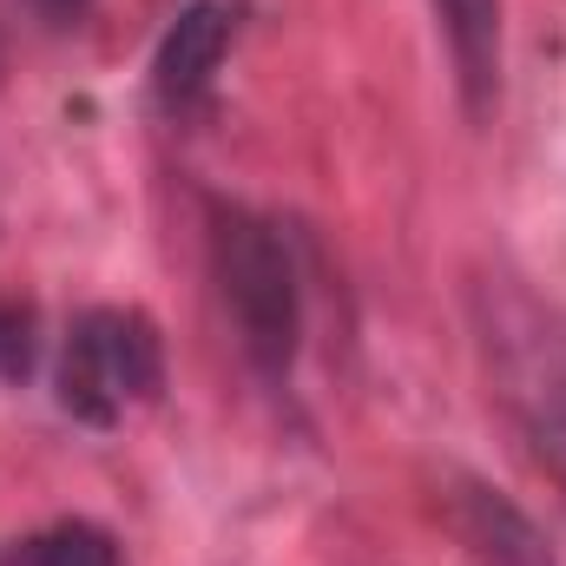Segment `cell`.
<instances>
[{"mask_svg":"<svg viewBox=\"0 0 566 566\" xmlns=\"http://www.w3.org/2000/svg\"><path fill=\"white\" fill-rule=\"evenodd\" d=\"M454 80L468 93V113H488L494 86H501V0H434Z\"/></svg>","mask_w":566,"mask_h":566,"instance_id":"obj_5","label":"cell"},{"mask_svg":"<svg viewBox=\"0 0 566 566\" xmlns=\"http://www.w3.org/2000/svg\"><path fill=\"white\" fill-rule=\"evenodd\" d=\"M481 329H488V369L507 416L521 422L534 461L566 488V329H554V316H541L514 290L488 296Z\"/></svg>","mask_w":566,"mask_h":566,"instance_id":"obj_2","label":"cell"},{"mask_svg":"<svg viewBox=\"0 0 566 566\" xmlns=\"http://www.w3.org/2000/svg\"><path fill=\"white\" fill-rule=\"evenodd\" d=\"M165 389V349L158 329L139 310L99 303L73 316L66 329V363H60V402L93 428H113L126 409H139Z\"/></svg>","mask_w":566,"mask_h":566,"instance_id":"obj_3","label":"cell"},{"mask_svg":"<svg viewBox=\"0 0 566 566\" xmlns=\"http://www.w3.org/2000/svg\"><path fill=\"white\" fill-rule=\"evenodd\" d=\"M461 534H468L474 566H560L547 554L541 527H534L514 501H501V494H488V488H468V501H461Z\"/></svg>","mask_w":566,"mask_h":566,"instance_id":"obj_6","label":"cell"},{"mask_svg":"<svg viewBox=\"0 0 566 566\" xmlns=\"http://www.w3.org/2000/svg\"><path fill=\"white\" fill-rule=\"evenodd\" d=\"M13 566H119V541L93 521H53L13 547Z\"/></svg>","mask_w":566,"mask_h":566,"instance_id":"obj_7","label":"cell"},{"mask_svg":"<svg viewBox=\"0 0 566 566\" xmlns=\"http://www.w3.org/2000/svg\"><path fill=\"white\" fill-rule=\"evenodd\" d=\"M224 53H231V7L191 0L165 27V40L151 53V93H158V106L165 113H198L205 93H211V80H218V66H224Z\"/></svg>","mask_w":566,"mask_h":566,"instance_id":"obj_4","label":"cell"},{"mask_svg":"<svg viewBox=\"0 0 566 566\" xmlns=\"http://www.w3.org/2000/svg\"><path fill=\"white\" fill-rule=\"evenodd\" d=\"M27 363H33V323H27V310L0 303V382H20Z\"/></svg>","mask_w":566,"mask_h":566,"instance_id":"obj_8","label":"cell"},{"mask_svg":"<svg viewBox=\"0 0 566 566\" xmlns=\"http://www.w3.org/2000/svg\"><path fill=\"white\" fill-rule=\"evenodd\" d=\"M211 277L238 323L244 356L271 382L290 376L296 343H303V296H296V271H290L277 231L251 218L244 205H211Z\"/></svg>","mask_w":566,"mask_h":566,"instance_id":"obj_1","label":"cell"}]
</instances>
